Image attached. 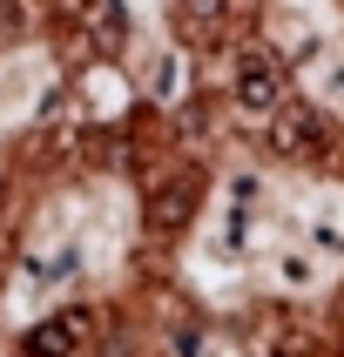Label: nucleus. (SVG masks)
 Masks as SVG:
<instances>
[{
  "instance_id": "nucleus-1",
  "label": "nucleus",
  "mask_w": 344,
  "mask_h": 357,
  "mask_svg": "<svg viewBox=\"0 0 344 357\" xmlns=\"http://www.w3.org/2000/svg\"><path fill=\"white\" fill-rule=\"evenodd\" d=\"M230 88H237V108L270 115V108L283 101V68L263 54V47H243V54H237V81H230Z\"/></svg>"
},
{
  "instance_id": "nucleus-2",
  "label": "nucleus",
  "mask_w": 344,
  "mask_h": 357,
  "mask_svg": "<svg viewBox=\"0 0 344 357\" xmlns=\"http://www.w3.org/2000/svg\"><path fill=\"white\" fill-rule=\"evenodd\" d=\"M270 115H277V155H304V162H317L324 149H331V121H324L317 108H304V101H297V108H283V101H277Z\"/></svg>"
},
{
  "instance_id": "nucleus-3",
  "label": "nucleus",
  "mask_w": 344,
  "mask_h": 357,
  "mask_svg": "<svg viewBox=\"0 0 344 357\" xmlns=\"http://www.w3.org/2000/svg\"><path fill=\"white\" fill-rule=\"evenodd\" d=\"M81 344H88V310H54L27 331V351H81Z\"/></svg>"
},
{
  "instance_id": "nucleus-4",
  "label": "nucleus",
  "mask_w": 344,
  "mask_h": 357,
  "mask_svg": "<svg viewBox=\"0 0 344 357\" xmlns=\"http://www.w3.org/2000/svg\"><path fill=\"white\" fill-rule=\"evenodd\" d=\"M230 0H176V34L182 40H216Z\"/></svg>"
},
{
  "instance_id": "nucleus-5",
  "label": "nucleus",
  "mask_w": 344,
  "mask_h": 357,
  "mask_svg": "<svg viewBox=\"0 0 344 357\" xmlns=\"http://www.w3.org/2000/svg\"><path fill=\"white\" fill-rule=\"evenodd\" d=\"M88 27H95L101 47H121V34H128V14H121V0H88Z\"/></svg>"
},
{
  "instance_id": "nucleus-6",
  "label": "nucleus",
  "mask_w": 344,
  "mask_h": 357,
  "mask_svg": "<svg viewBox=\"0 0 344 357\" xmlns=\"http://www.w3.org/2000/svg\"><path fill=\"white\" fill-rule=\"evenodd\" d=\"M189 209H196V176H189V182H176V189H162V196H156V229H176V222L189 216Z\"/></svg>"
}]
</instances>
